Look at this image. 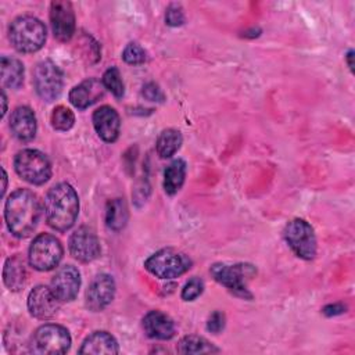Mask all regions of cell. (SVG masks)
<instances>
[{"label":"cell","instance_id":"6da1fadb","mask_svg":"<svg viewBox=\"0 0 355 355\" xmlns=\"http://www.w3.org/2000/svg\"><path fill=\"white\" fill-rule=\"evenodd\" d=\"M42 215L39 197L26 189H18L10 194L4 207V218L8 230L17 237L29 236L37 226Z\"/></svg>","mask_w":355,"mask_h":355},{"label":"cell","instance_id":"7a4b0ae2","mask_svg":"<svg viewBox=\"0 0 355 355\" xmlns=\"http://www.w3.org/2000/svg\"><path fill=\"white\" fill-rule=\"evenodd\" d=\"M79 200L75 189L68 183H58L50 189L44 200L46 220L57 232L71 229L78 218Z\"/></svg>","mask_w":355,"mask_h":355},{"label":"cell","instance_id":"3957f363","mask_svg":"<svg viewBox=\"0 0 355 355\" xmlns=\"http://www.w3.org/2000/svg\"><path fill=\"white\" fill-rule=\"evenodd\" d=\"M8 37L18 51L35 53L40 50L46 42V26L40 19L32 15H21L11 22Z\"/></svg>","mask_w":355,"mask_h":355},{"label":"cell","instance_id":"277c9868","mask_svg":"<svg viewBox=\"0 0 355 355\" xmlns=\"http://www.w3.org/2000/svg\"><path fill=\"white\" fill-rule=\"evenodd\" d=\"M214 279L230 290L234 295L244 300H251L252 294L247 288V282L257 275V269L251 263H215L211 266Z\"/></svg>","mask_w":355,"mask_h":355},{"label":"cell","instance_id":"5b68a950","mask_svg":"<svg viewBox=\"0 0 355 355\" xmlns=\"http://www.w3.org/2000/svg\"><path fill=\"white\" fill-rule=\"evenodd\" d=\"M190 266V258L175 248H162L148 257L144 262V268L159 279L178 277L187 272Z\"/></svg>","mask_w":355,"mask_h":355},{"label":"cell","instance_id":"8992f818","mask_svg":"<svg viewBox=\"0 0 355 355\" xmlns=\"http://www.w3.org/2000/svg\"><path fill=\"white\" fill-rule=\"evenodd\" d=\"M71 347V336L68 330L60 324H43L32 336L29 352L37 355L64 354Z\"/></svg>","mask_w":355,"mask_h":355},{"label":"cell","instance_id":"52a82bcc","mask_svg":"<svg viewBox=\"0 0 355 355\" xmlns=\"http://www.w3.org/2000/svg\"><path fill=\"white\" fill-rule=\"evenodd\" d=\"M15 172L32 184H43L51 176V164L39 150H22L14 159Z\"/></svg>","mask_w":355,"mask_h":355},{"label":"cell","instance_id":"ba28073f","mask_svg":"<svg viewBox=\"0 0 355 355\" xmlns=\"http://www.w3.org/2000/svg\"><path fill=\"white\" fill-rule=\"evenodd\" d=\"M62 245L53 234H39L29 247L28 259L33 269L46 272L55 268L62 258Z\"/></svg>","mask_w":355,"mask_h":355},{"label":"cell","instance_id":"9c48e42d","mask_svg":"<svg viewBox=\"0 0 355 355\" xmlns=\"http://www.w3.org/2000/svg\"><path fill=\"white\" fill-rule=\"evenodd\" d=\"M283 237L293 252L302 259H313L316 255V237L312 226L304 219L290 220L284 230Z\"/></svg>","mask_w":355,"mask_h":355},{"label":"cell","instance_id":"30bf717a","mask_svg":"<svg viewBox=\"0 0 355 355\" xmlns=\"http://www.w3.org/2000/svg\"><path fill=\"white\" fill-rule=\"evenodd\" d=\"M33 85L40 98L53 101L62 90V72L53 61H40L33 71Z\"/></svg>","mask_w":355,"mask_h":355},{"label":"cell","instance_id":"8fae6325","mask_svg":"<svg viewBox=\"0 0 355 355\" xmlns=\"http://www.w3.org/2000/svg\"><path fill=\"white\" fill-rule=\"evenodd\" d=\"M69 252L80 262H92L98 258L101 248L94 230L87 226L76 229L69 239Z\"/></svg>","mask_w":355,"mask_h":355},{"label":"cell","instance_id":"7c38bea8","mask_svg":"<svg viewBox=\"0 0 355 355\" xmlns=\"http://www.w3.org/2000/svg\"><path fill=\"white\" fill-rule=\"evenodd\" d=\"M50 22L54 36L60 42H68L75 33V14L72 4L65 0H55L50 6Z\"/></svg>","mask_w":355,"mask_h":355},{"label":"cell","instance_id":"4fadbf2b","mask_svg":"<svg viewBox=\"0 0 355 355\" xmlns=\"http://www.w3.org/2000/svg\"><path fill=\"white\" fill-rule=\"evenodd\" d=\"M80 287V275L79 270L72 265L61 266L51 279L50 288L60 302L72 301Z\"/></svg>","mask_w":355,"mask_h":355},{"label":"cell","instance_id":"5bb4252c","mask_svg":"<svg viewBox=\"0 0 355 355\" xmlns=\"http://www.w3.org/2000/svg\"><path fill=\"white\" fill-rule=\"evenodd\" d=\"M115 295V282L110 275L101 273L97 275L87 291H86V306L93 311L98 312L103 311L111 301L114 300Z\"/></svg>","mask_w":355,"mask_h":355},{"label":"cell","instance_id":"9a60e30c","mask_svg":"<svg viewBox=\"0 0 355 355\" xmlns=\"http://www.w3.org/2000/svg\"><path fill=\"white\" fill-rule=\"evenodd\" d=\"M60 306L53 290L46 286H36L28 295V309L32 316L46 320L53 318Z\"/></svg>","mask_w":355,"mask_h":355},{"label":"cell","instance_id":"2e32d148","mask_svg":"<svg viewBox=\"0 0 355 355\" xmlns=\"http://www.w3.org/2000/svg\"><path fill=\"white\" fill-rule=\"evenodd\" d=\"M93 125L97 135L107 143L115 141L119 136L121 119L118 112L110 105H103L94 111Z\"/></svg>","mask_w":355,"mask_h":355},{"label":"cell","instance_id":"e0dca14e","mask_svg":"<svg viewBox=\"0 0 355 355\" xmlns=\"http://www.w3.org/2000/svg\"><path fill=\"white\" fill-rule=\"evenodd\" d=\"M104 92L105 87L103 85V80L89 78L69 92V101L76 108L83 110L100 100L104 96Z\"/></svg>","mask_w":355,"mask_h":355},{"label":"cell","instance_id":"ac0fdd59","mask_svg":"<svg viewBox=\"0 0 355 355\" xmlns=\"http://www.w3.org/2000/svg\"><path fill=\"white\" fill-rule=\"evenodd\" d=\"M12 135L21 141H29L36 133V118L29 107H17L10 116Z\"/></svg>","mask_w":355,"mask_h":355},{"label":"cell","instance_id":"d6986e66","mask_svg":"<svg viewBox=\"0 0 355 355\" xmlns=\"http://www.w3.org/2000/svg\"><path fill=\"white\" fill-rule=\"evenodd\" d=\"M143 327L146 334L151 338L169 340L175 336L173 320L159 311H150L143 318Z\"/></svg>","mask_w":355,"mask_h":355},{"label":"cell","instance_id":"ffe728a7","mask_svg":"<svg viewBox=\"0 0 355 355\" xmlns=\"http://www.w3.org/2000/svg\"><path fill=\"white\" fill-rule=\"evenodd\" d=\"M118 343L107 331H94L85 338L79 354H118Z\"/></svg>","mask_w":355,"mask_h":355},{"label":"cell","instance_id":"44dd1931","mask_svg":"<svg viewBox=\"0 0 355 355\" xmlns=\"http://www.w3.org/2000/svg\"><path fill=\"white\" fill-rule=\"evenodd\" d=\"M3 280L4 284L12 291H18L25 286L26 268L24 259L19 255H14L6 261L3 269Z\"/></svg>","mask_w":355,"mask_h":355},{"label":"cell","instance_id":"7402d4cb","mask_svg":"<svg viewBox=\"0 0 355 355\" xmlns=\"http://www.w3.org/2000/svg\"><path fill=\"white\" fill-rule=\"evenodd\" d=\"M1 82L10 89H18L24 82V65L14 57H1Z\"/></svg>","mask_w":355,"mask_h":355},{"label":"cell","instance_id":"603a6c76","mask_svg":"<svg viewBox=\"0 0 355 355\" xmlns=\"http://www.w3.org/2000/svg\"><path fill=\"white\" fill-rule=\"evenodd\" d=\"M186 176V162L183 159L172 161L164 172V189L168 194H175L180 190Z\"/></svg>","mask_w":355,"mask_h":355},{"label":"cell","instance_id":"cb8c5ba5","mask_svg":"<svg viewBox=\"0 0 355 355\" xmlns=\"http://www.w3.org/2000/svg\"><path fill=\"white\" fill-rule=\"evenodd\" d=\"M182 146V135L176 129H164L157 137V153L161 158L172 157Z\"/></svg>","mask_w":355,"mask_h":355},{"label":"cell","instance_id":"d4e9b609","mask_svg":"<svg viewBox=\"0 0 355 355\" xmlns=\"http://www.w3.org/2000/svg\"><path fill=\"white\" fill-rule=\"evenodd\" d=\"M128 207L122 198H115L111 200L107 204V211H105V222L107 226L111 230L119 232L121 229L125 227L128 222Z\"/></svg>","mask_w":355,"mask_h":355},{"label":"cell","instance_id":"484cf974","mask_svg":"<svg viewBox=\"0 0 355 355\" xmlns=\"http://www.w3.org/2000/svg\"><path fill=\"white\" fill-rule=\"evenodd\" d=\"M178 352L180 354H212L219 352L212 343L198 336H186L178 343Z\"/></svg>","mask_w":355,"mask_h":355},{"label":"cell","instance_id":"4316f807","mask_svg":"<svg viewBox=\"0 0 355 355\" xmlns=\"http://www.w3.org/2000/svg\"><path fill=\"white\" fill-rule=\"evenodd\" d=\"M73 122H75L73 112L69 108H67L65 105H58L53 110L51 125L54 129L65 132L73 126Z\"/></svg>","mask_w":355,"mask_h":355},{"label":"cell","instance_id":"83f0119b","mask_svg":"<svg viewBox=\"0 0 355 355\" xmlns=\"http://www.w3.org/2000/svg\"><path fill=\"white\" fill-rule=\"evenodd\" d=\"M103 85L108 89L115 97H122L125 93V86L119 69L115 67L108 68L103 75Z\"/></svg>","mask_w":355,"mask_h":355},{"label":"cell","instance_id":"f1b7e54d","mask_svg":"<svg viewBox=\"0 0 355 355\" xmlns=\"http://www.w3.org/2000/svg\"><path fill=\"white\" fill-rule=\"evenodd\" d=\"M122 58L125 62L132 64V65H139L143 64L147 60V54L144 49L137 44V43H129L122 53Z\"/></svg>","mask_w":355,"mask_h":355},{"label":"cell","instance_id":"f546056e","mask_svg":"<svg viewBox=\"0 0 355 355\" xmlns=\"http://www.w3.org/2000/svg\"><path fill=\"white\" fill-rule=\"evenodd\" d=\"M202 290H204L202 280L200 277H193L184 284L182 290V298L184 301H193L202 293Z\"/></svg>","mask_w":355,"mask_h":355},{"label":"cell","instance_id":"4dcf8cb0","mask_svg":"<svg viewBox=\"0 0 355 355\" xmlns=\"http://www.w3.org/2000/svg\"><path fill=\"white\" fill-rule=\"evenodd\" d=\"M165 22L169 26H180L184 24V12L179 4H169L165 12Z\"/></svg>","mask_w":355,"mask_h":355},{"label":"cell","instance_id":"1f68e13d","mask_svg":"<svg viewBox=\"0 0 355 355\" xmlns=\"http://www.w3.org/2000/svg\"><path fill=\"white\" fill-rule=\"evenodd\" d=\"M141 94L148 100V101H164L165 100V94L162 93V90L159 89L158 85H155L154 82H150L147 85L143 86Z\"/></svg>","mask_w":355,"mask_h":355},{"label":"cell","instance_id":"d6a6232c","mask_svg":"<svg viewBox=\"0 0 355 355\" xmlns=\"http://www.w3.org/2000/svg\"><path fill=\"white\" fill-rule=\"evenodd\" d=\"M223 327H225V315L219 311H215L207 322V329L208 331L218 334L223 330Z\"/></svg>","mask_w":355,"mask_h":355},{"label":"cell","instance_id":"836d02e7","mask_svg":"<svg viewBox=\"0 0 355 355\" xmlns=\"http://www.w3.org/2000/svg\"><path fill=\"white\" fill-rule=\"evenodd\" d=\"M345 312V306L343 304H330L323 308V313L326 316H336Z\"/></svg>","mask_w":355,"mask_h":355},{"label":"cell","instance_id":"e575fe53","mask_svg":"<svg viewBox=\"0 0 355 355\" xmlns=\"http://www.w3.org/2000/svg\"><path fill=\"white\" fill-rule=\"evenodd\" d=\"M352 57H354V51H352V50H349V51H348V54H347V61H348V67H349V69H351V71L354 69Z\"/></svg>","mask_w":355,"mask_h":355},{"label":"cell","instance_id":"d590c367","mask_svg":"<svg viewBox=\"0 0 355 355\" xmlns=\"http://www.w3.org/2000/svg\"><path fill=\"white\" fill-rule=\"evenodd\" d=\"M1 96H3V115L6 114V111H7V98H6V93H4V90L1 92Z\"/></svg>","mask_w":355,"mask_h":355},{"label":"cell","instance_id":"8d00e7d4","mask_svg":"<svg viewBox=\"0 0 355 355\" xmlns=\"http://www.w3.org/2000/svg\"><path fill=\"white\" fill-rule=\"evenodd\" d=\"M6 187H7V173H6V171L3 169V190H1V194H4Z\"/></svg>","mask_w":355,"mask_h":355}]
</instances>
